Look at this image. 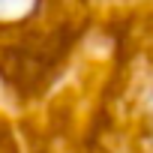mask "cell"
Masks as SVG:
<instances>
[{
  "label": "cell",
  "mask_w": 153,
  "mask_h": 153,
  "mask_svg": "<svg viewBox=\"0 0 153 153\" xmlns=\"http://www.w3.org/2000/svg\"><path fill=\"white\" fill-rule=\"evenodd\" d=\"M0 153H153V39L96 30L81 0L0 18Z\"/></svg>",
  "instance_id": "1"
}]
</instances>
